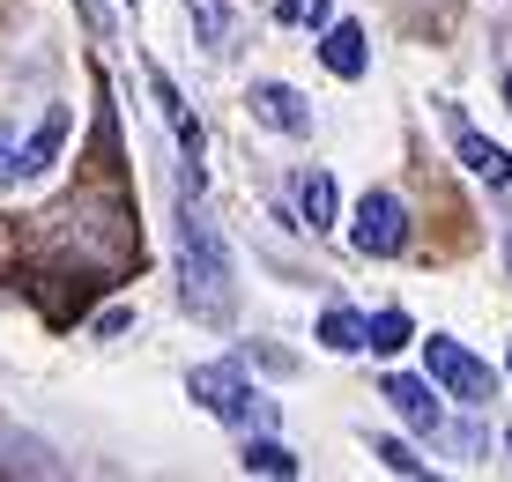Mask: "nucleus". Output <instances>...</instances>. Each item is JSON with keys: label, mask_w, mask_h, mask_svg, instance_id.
I'll use <instances>...</instances> for the list:
<instances>
[{"label": "nucleus", "mask_w": 512, "mask_h": 482, "mask_svg": "<svg viewBox=\"0 0 512 482\" xmlns=\"http://www.w3.org/2000/svg\"><path fill=\"white\" fill-rule=\"evenodd\" d=\"M379 394L394 401V416L409 423V431H438V394H431L423 379H409V371H394V379H386Z\"/></svg>", "instance_id": "obj_8"}, {"label": "nucleus", "mask_w": 512, "mask_h": 482, "mask_svg": "<svg viewBox=\"0 0 512 482\" xmlns=\"http://www.w3.org/2000/svg\"><path fill=\"white\" fill-rule=\"evenodd\" d=\"M379 460H386L394 475H423V460H416V453H409L401 438H379Z\"/></svg>", "instance_id": "obj_16"}, {"label": "nucleus", "mask_w": 512, "mask_h": 482, "mask_svg": "<svg viewBox=\"0 0 512 482\" xmlns=\"http://www.w3.org/2000/svg\"><path fill=\"white\" fill-rule=\"evenodd\" d=\"M186 8H193V30H201L208 52H231V8L223 0H186Z\"/></svg>", "instance_id": "obj_12"}, {"label": "nucleus", "mask_w": 512, "mask_h": 482, "mask_svg": "<svg viewBox=\"0 0 512 482\" xmlns=\"http://www.w3.org/2000/svg\"><path fill=\"white\" fill-rule=\"evenodd\" d=\"M505 104H512V75H505Z\"/></svg>", "instance_id": "obj_19"}, {"label": "nucleus", "mask_w": 512, "mask_h": 482, "mask_svg": "<svg viewBox=\"0 0 512 482\" xmlns=\"http://www.w3.org/2000/svg\"><path fill=\"white\" fill-rule=\"evenodd\" d=\"M305 230H334V178L327 171L305 178Z\"/></svg>", "instance_id": "obj_14"}, {"label": "nucleus", "mask_w": 512, "mask_h": 482, "mask_svg": "<svg viewBox=\"0 0 512 482\" xmlns=\"http://www.w3.org/2000/svg\"><path fill=\"white\" fill-rule=\"evenodd\" d=\"M179 297H186V312H201V319L231 312V245L208 230V216L193 208V193L179 208Z\"/></svg>", "instance_id": "obj_1"}, {"label": "nucleus", "mask_w": 512, "mask_h": 482, "mask_svg": "<svg viewBox=\"0 0 512 482\" xmlns=\"http://www.w3.org/2000/svg\"><path fill=\"white\" fill-rule=\"evenodd\" d=\"M505 267H512V238H505Z\"/></svg>", "instance_id": "obj_18"}, {"label": "nucleus", "mask_w": 512, "mask_h": 482, "mask_svg": "<svg viewBox=\"0 0 512 482\" xmlns=\"http://www.w3.org/2000/svg\"><path fill=\"white\" fill-rule=\"evenodd\" d=\"M186 394L201 401L216 423H253V416H260V394H253V379H245L238 364H201V371L186 379Z\"/></svg>", "instance_id": "obj_2"}, {"label": "nucleus", "mask_w": 512, "mask_h": 482, "mask_svg": "<svg viewBox=\"0 0 512 482\" xmlns=\"http://www.w3.org/2000/svg\"><path fill=\"white\" fill-rule=\"evenodd\" d=\"M349 238H357V253L394 260L401 245H409V208H401L394 193H364V201H357V223H349Z\"/></svg>", "instance_id": "obj_4"}, {"label": "nucleus", "mask_w": 512, "mask_h": 482, "mask_svg": "<svg viewBox=\"0 0 512 482\" xmlns=\"http://www.w3.org/2000/svg\"><path fill=\"white\" fill-rule=\"evenodd\" d=\"M453 149H461V164L483 178V186H512V156L498 149V141H483L468 119H453Z\"/></svg>", "instance_id": "obj_7"}, {"label": "nucleus", "mask_w": 512, "mask_h": 482, "mask_svg": "<svg viewBox=\"0 0 512 482\" xmlns=\"http://www.w3.org/2000/svg\"><path fill=\"white\" fill-rule=\"evenodd\" d=\"M0 186H30V171H23V149H15L8 134H0Z\"/></svg>", "instance_id": "obj_17"}, {"label": "nucleus", "mask_w": 512, "mask_h": 482, "mask_svg": "<svg viewBox=\"0 0 512 482\" xmlns=\"http://www.w3.org/2000/svg\"><path fill=\"white\" fill-rule=\"evenodd\" d=\"M275 23H290V30H320V23H327V0H275Z\"/></svg>", "instance_id": "obj_15"}, {"label": "nucleus", "mask_w": 512, "mask_h": 482, "mask_svg": "<svg viewBox=\"0 0 512 482\" xmlns=\"http://www.w3.org/2000/svg\"><path fill=\"white\" fill-rule=\"evenodd\" d=\"M119 8H141V0H119Z\"/></svg>", "instance_id": "obj_20"}, {"label": "nucleus", "mask_w": 512, "mask_h": 482, "mask_svg": "<svg viewBox=\"0 0 512 482\" xmlns=\"http://www.w3.org/2000/svg\"><path fill=\"white\" fill-rule=\"evenodd\" d=\"M505 371H512V356H505Z\"/></svg>", "instance_id": "obj_22"}, {"label": "nucleus", "mask_w": 512, "mask_h": 482, "mask_svg": "<svg viewBox=\"0 0 512 482\" xmlns=\"http://www.w3.org/2000/svg\"><path fill=\"white\" fill-rule=\"evenodd\" d=\"M60 141H67V112L52 104V112H45V127L23 141V171H30V178H45L52 164H60Z\"/></svg>", "instance_id": "obj_9"}, {"label": "nucleus", "mask_w": 512, "mask_h": 482, "mask_svg": "<svg viewBox=\"0 0 512 482\" xmlns=\"http://www.w3.org/2000/svg\"><path fill=\"white\" fill-rule=\"evenodd\" d=\"M423 364H431V379H438V386H453V394H461L468 408H475V401H490V386H498V379H490V364H483L475 349H461L453 334H431V342H423Z\"/></svg>", "instance_id": "obj_3"}, {"label": "nucleus", "mask_w": 512, "mask_h": 482, "mask_svg": "<svg viewBox=\"0 0 512 482\" xmlns=\"http://www.w3.org/2000/svg\"><path fill=\"white\" fill-rule=\"evenodd\" d=\"M327 38H320V60H327V75H342V82H357L364 67H372V52H364V23H320Z\"/></svg>", "instance_id": "obj_6"}, {"label": "nucleus", "mask_w": 512, "mask_h": 482, "mask_svg": "<svg viewBox=\"0 0 512 482\" xmlns=\"http://www.w3.org/2000/svg\"><path fill=\"white\" fill-rule=\"evenodd\" d=\"M320 342L334 349V356H349V349H364V319L349 312V305H327L320 312Z\"/></svg>", "instance_id": "obj_11"}, {"label": "nucleus", "mask_w": 512, "mask_h": 482, "mask_svg": "<svg viewBox=\"0 0 512 482\" xmlns=\"http://www.w3.org/2000/svg\"><path fill=\"white\" fill-rule=\"evenodd\" d=\"M253 119L260 127H275V134H312V112H305V97H297L290 82H253Z\"/></svg>", "instance_id": "obj_5"}, {"label": "nucleus", "mask_w": 512, "mask_h": 482, "mask_svg": "<svg viewBox=\"0 0 512 482\" xmlns=\"http://www.w3.org/2000/svg\"><path fill=\"white\" fill-rule=\"evenodd\" d=\"M245 475H282V482H290L297 475V453H290V445H275V438H253V445H245Z\"/></svg>", "instance_id": "obj_13"}, {"label": "nucleus", "mask_w": 512, "mask_h": 482, "mask_svg": "<svg viewBox=\"0 0 512 482\" xmlns=\"http://www.w3.org/2000/svg\"><path fill=\"white\" fill-rule=\"evenodd\" d=\"M505 453H512V431H505Z\"/></svg>", "instance_id": "obj_21"}, {"label": "nucleus", "mask_w": 512, "mask_h": 482, "mask_svg": "<svg viewBox=\"0 0 512 482\" xmlns=\"http://www.w3.org/2000/svg\"><path fill=\"white\" fill-rule=\"evenodd\" d=\"M401 342H416V319H409V312H379V319H364V349L401 356Z\"/></svg>", "instance_id": "obj_10"}]
</instances>
